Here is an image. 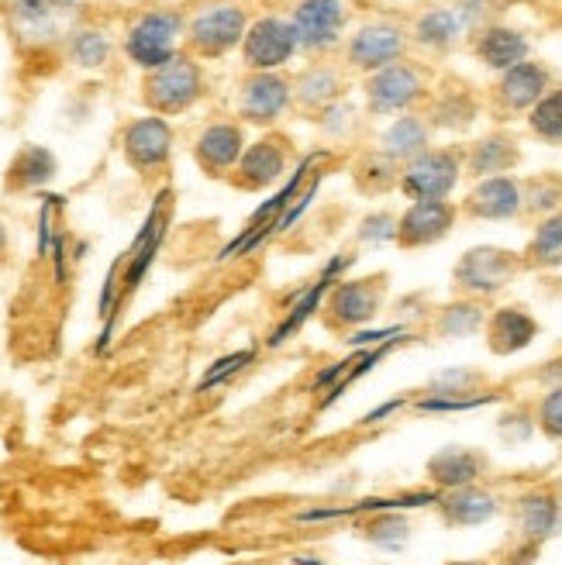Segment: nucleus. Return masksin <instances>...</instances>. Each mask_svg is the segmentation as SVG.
Instances as JSON below:
<instances>
[{"instance_id":"15","label":"nucleus","mask_w":562,"mask_h":565,"mask_svg":"<svg viewBox=\"0 0 562 565\" xmlns=\"http://www.w3.org/2000/svg\"><path fill=\"white\" fill-rule=\"evenodd\" d=\"M352 263V256H335L328 266H325V273L311 282V287H307L304 294H300V300L290 307V315L284 318V324H279L276 331H273V338H269V345L276 349V345H284L287 338L294 334V331H300V324L315 315V310L321 307V300H325V294H331L335 290V279H339V273L346 269Z\"/></svg>"},{"instance_id":"25","label":"nucleus","mask_w":562,"mask_h":565,"mask_svg":"<svg viewBox=\"0 0 562 565\" xmlns=\"http://www.w3.org/2000/svg\"><path fill=\"white\" fill-rule=\"evenodd\" d=\"M518 162V149L508 135H490L480 146H473L469 152V173L473 177H497L503 169H511Z\"/></svg>"},{"instance_id":"41","label":"nucleus","mask_w":562,"mask_h":565,"mask_svg":"<svg viewBox=\"0 0 562 565\" xmlns=\"http://www.w3.org/2000/svg\"><path fill=\"white\" fill-rule=\"evenodd\" d=\"M473 115H476V107H473V100L469 97H456V100H448L445 107H438V125H448V128H463V125H469L473 121Z\"/></svg>"},{"instance_id":"14","label":"nucleus","mask_w":562,"mask_h":565,"mask_svg":"<svg viewBox=\"0 0 562 565\" xmlns=\"http://www.w3.org/2000/svg\"><path fill=\"white\" fill-rule=\"evenodd\" d=\"M539 334V321L524 307H500L487 321V345L497 355H515L528 349Z\"/></svg>"},{"instance_id":"45","label":"nucleus","mask_w":562,"mask_h":565,"mask_svg":"<svg viewBox=\"0 0 562 565\" xmlns=\"http://www.w3.org/2000/svg\"><path fill=\"white\" fill-rule=\"evenodd\" d=\"M404 407V401H390V404H383V407H377V411H370L367 417H362V424H377V420H383V417H390L393 411H401Z\"/></svg>"},{"instance_id":"8","label":"nucleus","mask_w":562,"mask_h":565,"mask_svg":"<svg viewBox=\"0 0 562 565\" xmlns=\"http://www.w3.org/2000/svg\"><path fill=\"white\" fill-rule=\"evenodd\" d=\"M242 28H245V18H242L238 8L218 4L211 11L197 14V21L190 24V42L204 55H221L242 39Z\"/></svg>"},{"instance_id":"46","label":"nucleus","mask_w":562,"mask_h":565,"mask_svg":"<svg viewBox=\"0 0 562 565\" xmlns=\"http://www.w3.org/2000/svg\"><path fill=\"white\" fill-rule=\"evenodd\" d=\"M294 565H325V562H318L311 555H294Z\"/></svg>"},{"instance_id":"31","label":"nucleus","mask_w":562,"mask_h":565,"mask_svg":"<svg viewBox=\"0 0 562 565\" xmlns=\"http://www.w3.org/2000/svg\"><path fill=\"white\" fill-rule=\"evenodd\" d=\"M463 32V18L456 11H432L417 21V39L425 45H448Z\"/></svg>"},{"instance_id":"32","label":"nucleus","mask_w":562,"mask_h":565,"mask_svg":"<svg viewBox=\"0 0 562 565\" xmlns=\"http://www.w3.org/2000/svg\"><path fill=\"white\" fill-rule=\"evenodd\" d=\"M531 131L545 141H562V90L545 94L536 110H531Z\"/></svg>"},{"instance_id":"26","label":"nucleus","mask_w":562,"mask_h":565,"mask_svg":"<svg viewBox=\"0 0 562 565\" xmlns=\"http://www.w3.org/2000/svg\"><path fill=\"white\" fill-rule=\"evenodd\" d=\"M242 152V131L232 125H214L197 141V156L208 169H229Z\"/></svg>"},{"instance_id":"35","label":"nucleus","mask_w":562,"mask_h":565,"mask_svg":"<svg viewBox=\"0 0 562 565\" xmlns=\"http://www.w3.org/2000/svg\"><path fill=\"white\" fill-rule=\"evenodd\" d=\"M256 359V349H242V352H232V355H224V359H218L214 365H208V373H204V380L197 383V393H208V390H214V386H221V383H229L232 376H238L245 365Z\"/></svg>"},{"instance_id":"30","label":"nucleus","mask_w":562,"mask_h":565,"mask_svg":"<svg viewBox=\"0 0 562 565\" xmlns=\"http://www.w3.org/2000/svg\"><path fill=\"white\" fill-rule=\"evenodd\" d=\"M428 146V128L417 118H401L386 131V152L393 159H417Z\"/></svg>"},{"instance_id":"5","label":"nucleus","mask_w":562,"mask_h":565,"mask_svg":"<svg viewBox=\"0 0 562 565\" xmlns=\"http://www.w3.org/2000/svg\"><path fill=\"white\" fill-rule=\"evenodd\" d=\"M73 18H76V4H70V0H21L11 11L14 32L35 45L60 39Z\"/></svg>"},{"instance_id":"22","label":"nucleus","mask_w":562,"mask_h":565,"mask_svg":"<svg viewBox=\"0 0 562 565\" xmlns=\"http://www.w3.org/2000/svg\"><path fill=\"white\" fill-rule=\"evenodd\" d=\"M545 87H549V73L539 63H518L500 79V100L511 110L536 107L545 97Z\"/></svg>"},{"instance_id":"20","label":"nucleus","mask_w":562,"mask_h":565,"mask_svg":"<svg viewBox=\"0 0 562 565\" xmlns=\"http://www.w3.org/2000/svg\"><path fill=\"white\" fill-rule=\"evenodd\" d=\"M438 511L445 524L453 527H473L484 524L497 514V497L480 490V487H459V490H445L438 500Z\"/></svg>"},{"instance_id":"39","label":"nucleus","mask_w":562,"mask_h":565,"mask_svg":"<svg viewBox=\"0 0 562 565\" xmlns=\"http://www.w3.org/2000/svg\"><path fill=\"white\" fill-rule=\"evenodd\" d=\"M107 52H110V45H107V39L100 32H79L73 39V60L79 66H100V63H107Z\"/></svg>"},{"instance_id":"12","label":"nucleus","mask_w":562,"mask_h":565,"mask_svg":"<svg viewBox=\"0 0 562 565\" xmlns=\"http://www.w3.org/2000/svg\"><path fill=\"white\" fill-rule=\"evenodd\" d=\"M515 518H518L521 542L542 545V542L552 539V534L559 531V524H562L559 497L552 490H531L515 503Z\"/></svg>"},{"instance_id":"44","label":"nucleus","mask_w":562,"mask_h":565,"mask_svg":"<svg viewBox=\"0 0 562 565\" xmlns=\"http://www.w3.org/2000/svg\"><path fill=\"white\" fill-rule=\"evenodd\" d=\"M397 334H407L404 328H377V331H359L352 334V345H383L390 342V338H397Z\"/></svg>"},{"instance_id":"17","label":"nucleus","mask_w":562,"mask_h":565,"mask_svg":"<svg viewBox=\"0 0 562 565\" xmlns=\"http://www.w3.org/2000/svg\"><path fill=\"white\" fill-rule=\"evenodd\" d=\"M521 204H524V193L511 177H490L469 193L466 211L473 217L503 221V217H515L521 211Z\"/></svg>"},{"instance_id":"40","label":"nucleus","mask_w":562,"mask_h":565,"mask_svg":"<svg viewBox=\"0 0 562 565\" xmlns=\"http://www.w3.org/2000/svg\"><path fill=\"white\" fill-rule=\"evenodd\" d=\"M539 424L549 438H562V386L549 390L539 407Z\"/></svg>"},{"instance_id":"28","label":"nucleus","mask_w":562,"mask_h":565,"mask_svg":"<svg viewBox=\"0 0 562 565\" xmlns=\"http://www.w3.org/2000/svg\"><path fill=\"white\" fill-rule=\"evenodd\" d=\"M528 266H542V269H555L562 266V214H552L539 224L536 238H531L528 252H524Z\"/></svg>"},{"instance_id":"9","label":"nucleus","mask_w":562,"mask_h":565,"mask_svg":"<svg viewBox=\"0 0 562 565\" xmlns=\"http://www.w3.org/2000/svg\"><path fill=\"white\" fill-rule=\"evenodd\" d=\"M294 49H297L294 24L266 18L252 28L248 39H245V63L256 66V70H273L279 63H287Z\"/></svg>"},{"instance_id":"42","label":"nucleus","mask_w":562,"mask_h":565,"mask_svg":"<svg viewBox=\"0 0 562 565\" xmlns=\"http://www.w3.org/2000/svg\"><path fill=\"white\" fill-rule=\"evenodd\" d=\"M362 238H377V242H386V238H397V221H393L390 214H377L370 217L367 224H362Z\"/></svg>"},{"instance_id":"24","label":"nucleus","mask_w":562,"mask_h":565,"mask_svg":"<svg viewBox=\"0 0 562 565\" xmlns=\"http://www.w3.org/2000/svg\"><path fill=\"white\" fill-rule=\"evenodd\" d=\"M476 55H480L490 70H511V66L524 63L528 42H524V35L511 32V28H487L480 42H476Z\"/></svg>"},{"instance_id":"43","label":"nucleus","mask_w":562,"mask_h":565,"mask_svg":"<svg viewBox=\"0 0 562 565\" xmlns=\"http://www.w3.org/2000/svg\"><path fill=\"white\" fill-rule=\"evenodd\" d=\"M52 204H55V196H49V204L42 207V221H39V256H52Z\"/></svg>"},{"instance_id":"18","label":"nucleus","mask_w":562,"mask_h":565,"mask_svg":"<svg viewBox=\"0 0 562 565\" xmlns=\"http://www.w3.org/2000/svg\"><path fill=\"white\" fill-rule=\"evenodd\" d=\"M487 459L473 448H442L438 456L428 459V476L435 479V487L445 490H459V487H473L480 479Z\"/></svg>"},{"instance_id":"13","label":"nucleus","mask_w":562,"mask_h":565,"mask_svg":"<svg viewBox=\"0 0 562 565\" xmlns=\"http://www.w3.org/2000/svg\"><path fill=\"white\" fill-rule=\"evenodd\" d=\"M383 300V282L380 279H356V282H339L331 290L328 310L339 324H367Z\"/></svg>"},{"instance_id":"23","label":"nucleus","mask_w":562,"mask_h":565,"mask_svg":"<svg viewBox=\"0 0 562 565\" xmlns=\"http://www.w3.org/2000/svg\"><path fill=\"white\" fill-rule=\"evenodd\" d=\"M287 100H290L287 83L263 73V76L245 83V90H242V115L248 121H273L279 110L287 107Z\"/></svg>"},{"instance_id":"4","label":"nucleus","mask_w":562,"mask_h":565,"mask_svg":"<svg viewBox=\"0 0 562 565\" xmlns=\"http://www.w3.org/2000/svg\"><path fill=\"white\" fill-rule=\"evenodd\" d=\"M459 180V159L453 152H421L404 169V193L414 201H445V193Z\"/></svg>"},{"instance_id":"1","label":"nucleus","mask_w":562,"mask_h":565,"mask_svg":"<svg viewBox=\"0 0 562 565\" xmlns=\"http://www.w3.org/2000/svg\"><path fill=\"white\" fill-rule=\"evenodd\" d=\"M180 14H170V11H156V14H146L138 18L135 28L128 32V55L146 70H159L173 60V49H177V35H180Z\"/></svg>"},{"instance_id":"33","label":"nucleus","mask_w":562,"mask_h":565,"mask_svg":"<svg viewBox=\"0 0 562 565\" xmlns=\"http://www.w3.org/2000/svg\"><path fill=\"white\" fill-rule=\"evenodd\" d=\"M497 397L494 393H463V397H453V393H432V397H421L414 407L421 414H453V411H476V407H484V404H494Z\"/></svg>"},{"instance_id":"3","label":"nucleus","mask_w":562,"mask_h":565,"mask_svg":"<svg viewBox=\"0 0 562 565\" xmlns=\"http://www.w3.org/2000/svg\"><path fill=\"white\" fill-rule=\"evenodd\" d=\"M146 97L156 110H183L201 97V70L183 55H173L170 63L149 76Z\"/></svg>"},{"instance_id":"16","label":"nucleus","mask_w":562,"mask_h":565,"mask_svg":"<svg viewBox=\"0 0 562 565\" xmlns=\"http://www.w3.org/2000/svg\"><path fill=\"white\" fill-rule=\"evenodd\" d=\"M170 146H173V135L162 118H142L125 131V152H128L131 166H138V169L162 166L170 159Z\"/></svg>"},{"instance_id":"34","label":"nucleus","mask_w":562,"mask_h":565,"mask_svg":"<svg viewBox=\"0 0 562 565\" xmlns=\"http://www.w3.org/2000/svg\"><path fill=\"white\" fill-rule=\"evenodd\" d=\"M335 94H339V76H335L331 70H311V73H304L297 79V97L304 104H328Z\"/></svg>"},{"instance_id":"7","label":"nucleus","mask_w":562,"mask_h":565,"mask_svg":"<svg viewBox=\"0 0 562 565\" xmlns=\"http://www.w3.org/2000/svg\"><path fill=\"white\" fill-rule=\"evenodd\" d=\"M456 221V207L448 201H414V207L397 221V242L404 248L432 245L448 235Z\"/></svg>"},{"instance_id":"21","label":"nucleus","mask_w":562,"mask_h":565,"mask_svg":"<svg viewBox=\"0 0 562 565\" xmlns=\"http://www.w3.org/2000/svg\"><path fill=\"white\" fill-rule=\"evenodd\" d=\"M401 52H404V35L397 32V28H386V24L362 28L349 45L352 63L362 70H380V66L397 60Z\"/></svg>"},{"instance_id":"27","label":"nucleus","mask_w":562,"mask_h":565,"mask_svg":"<svg viewBox=\"0 0 562 565\" xmlns=\"http://www.w3.org/2000/svg\"><path fill=\"white\" fill-rule=\"evenodd\" d=\"M238 173H242L245 186L273 183L279 173H284V146H279V141H259V146H252L238 166Z\"/></svg>"},{"instance_id":"48","label":"nucleus","mask_w":562,"mask_h":565,"mask_svg":"<svg viewBox=\"0 0 562 565\" xmlns=\"http://www.w3.org/2000/svg\"><path fill=\"white\" fill-rule=\"evenodd\" d=\"M0 248H4V228H0Z\"/></svg>"},{"instance_id":"29","label":"nucleus","mask_w":562,"mask_h":565,"mask_svg":"<svg viewBox=\"0 0 562 565\" xmlns=\"http://www.w3.org/2000/svg\"><path fill=\"white\" fill-rule=\"evenodd\" d=\"M55 173V159L52 152L39 149V146H28L18 152V159L11 162V173H8V183L11 186H39L45 180H52Z\"/></svg>"},{"instance_id":"19","label":"nucleus","mask_w":562,"mask_h":565,"mask_svg":"<svg viewBox=\"0 0 562 565\" xmlns=\"http://www.w3.org/2000/svg\"><path fill=\"white\" fill-rule=\"evenodd\" d=\"M421 97V76L411 66H386L370 79V104L380 115L401 110Z\"/></svg>"},{"instance_id":"2","label":"nucleus","mask_w":562,"mask_h":565,"mask_svg":"<svg viewBox=\"0 0 562 565\" xmlns=\"http://www.w3.org/2000/svg\"><path fill=\"white\" fill-rule=\"evenodd\" d=\"M521 266L524 263L515 256V252L484 245V248L466 252V256L459 259L456 282H459L463 290H469V294H497V290L508 287Z\"/></svg>"},{"instance_id":"36","label":"nucleus","mask_w":562,"mask_h":565,"mask_svg":"<svg viewBox=\"0 0 562 565\" xmlns=\"http://www.w3.org/2000/svg\"><path fill=\"white\" fill-rule=\"evenodd\" d=\"M480 324H484V310L480 307H476V303H456V307L442 310L438 331L448 334V338H463V334L476 331Z\"/></svg>"},{"instance_id":"10","label":"nucleus","mask_w":562,"mask_h":565,"mask_svg":"<svg viewBox=\"0 0 562 565\" xmlns=\"http://www.w3.org/2000/svg\"><path fill=\"white\" fill-rule=\"evenodd\" d=\"M346 21L342 0H304L294 11V35L297 45H331L339 39V28Z\"/></svg>"},{"instance_id":"37","label":"nucleus","mask_w":562,"mask_h":565,"mask_svg":"<svg viewBox=\"0 0 562 565\" xmlns=\"http://www.w3.org/2000/svg\"><path fill=\"white\" fill-rule=\"evenodd\" d=\"M370 539L383 548H401L407 542V524L401 521L397 511H386V514H377V521L367 527Z\"/></svg>"},{"instance_id":"11","label":"nucleus","mask_w":562,"mask_h":565,"mask_svg":"<svg viewBox=\"0 0 562 565\" xmlns=\"http://www.w3.org/2000/svg\"><path fill=\"white\" fill-rule=\"evenodd\" d=\"M442 490H414V493H401V497H370L359 503H346V507H318V511H304L297 521L315 524V521H335V518H359V514H386V511H414V507H428L438 503Z\"/></svg>"},{"instance_id":"38","label":"nucleus","mask_w":562,"mask_h":565,"mask_svg":"<svg viewBox=\"0 0 562 565\" xmlns=\"http://www.w3.org/2000/svg\"><path fill=\"white\" fill-rule=\"evenodd\" d=\"M524 207L528 211H552L562 201V180L555 177H539L524 186Z\"/></svg>"},{"instance_id":"6","label":"nucleus","mask_w":562,"mask_h":565,"mask_svg":"<svg viewBox=\"0 0 562 565\" xmlns=\"http://www.w3.org/2000/svg\"><path fill=\"white\" fill-rule=\"evenodd\" d=\"M166 207H170V193H162L156 207L149 211L146 224H142V232H138L131 252L125 256V276H121V300L131 297L138 290V282L146 279L152 259H156V252L162 245V235H166Z\"/></svg>"},{"instance_id":"47","label":"nucleus","mask_w":562,"mask_h":565,"mask_svg":"<svg viewBox=\"0 0 562 565\" xmlns=\"http://www.w3.org/2000/svg\"><path fill=\"white\" fill-rule=\"evenodd\" d=\"M448 565H484V562H448Z\"/></svg>"}]
</instances>
